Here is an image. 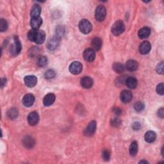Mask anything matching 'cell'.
Returning a JSON list of instances; mask_svg holds the SVG:
<instances>
[{
	"mask_svg": "<svg viewBox=\"0 0 164 164\" xmlns=\"http://www.w3.org/2000/svg\"><path fill=\"white\" fill-rule=\"evenodd\" d=\"M35 102V96L32 94L25 95L23 99V104L27 107H32Z\"/></svg>",
	"mask_w": 164,
	"mask_h": 164,
	"instance_id": "cell-13",
	"label": "cell"
},
{
	"mask_svg": "<svg viewBox=\"0 0 164 164\" xmlns=\"http://www.w3.org/2000/svg\"><path fill=\"white\" fill-rule=\"evenodd\" d=\"M24 83L26 86H27L28 87L32 88L33 87L37 84V77L33 75H29L24 77Z\"/></svg>",
	"mask_w": 164,
	"mask_h": 164,
	"instance_id": "cell-10",
	"label": "cell"
},
{
	"mask_svg": "<svg viewBox=\"0 0 164 164\" xmlns=\"http://www.w3.org/2000/svg\"><path fill=\"white\" fill-rule=\"evenodd\" d=\"M96 127L97 123L96 120H92L85 128L84 130V135L87 137H90L93 135L96 130Z\"/></svg>",
	"mask_w": 164,
	"mask_h": 164,
	"instance_id": "cell-7",
	"label": "cell"
},
{
	"mask_svg": "<svg viewBox=\"0 0 164 164\" xmlns=\"http://www.w3.org/2000/svg\"><path fill=\"white\" fill-rule=\"evenodd\" d=\"M132 128L134 130H139L141 128V124L139 122H135L132 125Z\"/></svg>",
	"mask_w": 164,
	"mask_h": 164,
	"instance_id": "cell-38",
	"label": "cell"
},
{
	"mask_svg": "<svg viewBox=\"0 0 164 164\" xmlns=\"http://www.w3.org/2000/svg\"><path fill=\"white\" fill-rule=\"evenodd\" d=\"M113 111L114 113L116 115V116H120L122 113V110L121 109H120L119 107H116L113 109Z\"/></svg>",
	"mask_w": 164,
	"mask_h": 164,
	"instance_id": "cell-39",
	"label": "cell"
},
{
	"mask_svg": "<svg viewBox=\"0 0 164 164\" xmlns=\"http://www.w3.org/2000/svg\"><path fill=\"white\" fill-rule=\"evenodd\" d=\"M157 72L160 74H163L164 73V65H163V62H161L159 63L157 66Z\"/></svg>",
	"mask_w": 164,
	"mask_h": 164,
	"instance_id": "cell-34",
	"label": "cell"
},
{
	"mask_svg": "<svg viewBox=\"0 0 164 164\" xmlns=\"http://www.w3.org/2000/svg\"><path fill=\"white\" fill-rule=\"evenodd\" d=\"M36 33V30H33V29L28 32V39L30 41L34 42V40H35Z\"/></svg>",
	"mask_w": 164,
	"mask_h": 164,
	"instance_id": "cell-35",
	"label": "cell"
},
{
	"mask_svg": "<svg viewBox=\"0 0 164 164\" xmlns=\"http://www.w3.org/2000/svg\"><path fill=\"white\" fill-rule=\"evenodd\" d=\"M60 42V38L57 37V36L50 38L47 43V47L49 50L54 51L59 46Z\"/></svg>",
	"mask_w": 164,
	"mask_h": 164,
	"instance_id": "cell-5",
	"label": "cell"
},
{
	"mask_svg": "<svg viewBox=\"0 0 164 164\" xmlns=\"http://www.w3.org/2000/svg\"><path fill=\"white\" fill-rule=\"evenodd\" d=\"M151 34V30L148 27L142 28L139 32H138V36L141 39L148 38Z\"/></svg>",
	"mask_w": 164,
	"mask_h": 164,
	"instance_id": "cell-21",
	"label": "cell"
},
{
	"mask_svg": "<svg viewBox=\"0 0 164 164\" xmlns=\"http://www.w3.org/2000/svg\"><path fill=\"white\" fill-rule=\"evenodd\" d=\"M46 39V33L42 30H36L35 40L34 42L37 43V44H42L44 42Z\"/></svg>",
	"mask_w": 164,
	"mask_h": 164,
	"instance_id": "cell-12",
	"label": "cell"
},
{
	"mask_svg": "<svg viewBox=\"0 0 164 164\" xmlns=\"http://www.w3.org/2000/svg\"><path fill=\"white\" fill-rule=\"evenodd\" d=\"M64 30L62 27H58L57 29V36L61 39V37H62V36L64 35Z\"/></svg>",
	"mask_w": 164,
	"mask_h": 164,
	"instance_id": "cell-37",
	"label": "cell"
},
{
	"mask_svg": "<svg viewBox=\"0 0 164 164\" xmlns=\"http://www.w3.org/2000/svg\"><path fill=\"white\" fill-rule=\"evenodd\" d=\"M44 76H45V78L46 79H52V78H54L55 77L56 73L52 69H48V71H46Z\"/></svg>",
	"mask_w": 164,
	"mask_h": 164,
	"instance_id": "cell-31",
	"label": "cell"
},
{
	"mask_svg": "<svg viewBox=\"0 0 164 164\" xmlns=\"http://www.w3.org/2000/svg\"><path fill=\"white\" fill-rule=\"evenodd\" d=\"M55 101V94L52 93L48 94L43 99V104L46 107H49Z\"/></svg>",
	"mask_w": 164,
	"mask_h": 164,
	"instance_id": "cell-17",
	"label": "cell"
},
{
	"mask_svg": "<svg viewBox=\"0 0 164 164\" xmlns=\"http://www.w3.org/2000/svg\"><path fill=\"white\" fill-rule=\"evenodd\" d=\"M21 49H22L21 43L20 42L19 37L18 36H15L14 39V44H12L11 49L12 54L15 56L19 55L21 52Z\"/></svg>",
	"mask_w": 164,
	"mask_h": 164,
	"instance_id": "cell-4",
	"label": "cell"
},
{
	"mask_svg": "<svg viewBox=\"0 0 164 164\" xmlns=\"http://www.w3.org/2000/svg\"><path fill=\"white\" fill-rule=\"evenodd\" d=\"M37 63V65L40 67H44L48 64V58L44 56H40L38 58Z\"/></svg>",
	"mask_w": 164,
	"mask_h": 164,
	"instance_id": "cell-28",
	"label": "cell"
},
{
	"mask_svg": "<svg viewBox=\"0 0 164 164\" xmlns=\"http://www.w3.org/2000/svg\"><path fill=\"white\" fill-rule=\"evenodd\" d=\"M102 40L99 37H95L92 40L91 45L94 51H99L102 47Z\"/></svg>",
	"mask_w": 164,
	"mask_h": 164,
	"instance_id": "cell-23",
	"label": "cell"
},
{
	"mask_svg": "<svg viewBox=\"0 0 164 164\" xmlns=\"http://www.w3.org/2000/svg\"><path fill=\"white\" fill-rule=\"evenodd\" d=\"M125 83L129 89H134L137 87L138 82L134 77H128L125 80Z\"/></svg>",
	"mask_w": 164,
	"mask_h": 164,
	"instance_id": "cell-18",
	"label": "cell"
},
{
	"mask_svg": "<svg viewBox=\"0 0 164 164\" xmlns=\"http://www.w3.org/2000/svg\"><path fill=\"white\" fill-rule=\"evenodd\" d=\"M158 116L160 118H162V119L163 118V116H164V110H163V108H161L160 109L158 110Z\"/></svg>",
	"mask_w": 164,
	"mask_h": 164,
	"instance_id": "cell-40",
	"label": "cell"
},
{
	"mask_svg": "<svg viewBox=\"0 0 164 164\" xmlns=\"http://www.w3.org/2000/svg\"><path fill=\"white\" fill-rule=\"evenodd\" d=\"M144 139L147 142L153 143L157 139V134L153 131H148L145 133Z\"/></svg>",
	"mask_w": 164,
	"mask_h": 164,
	"instance_id": "cell-20",
	"label": "cell"
},
{
	"mask_svg": "<svg viewBox=\"0 0 164 164\" xmlns=\"http://www.w3.org/2000/svg\"><path fill=\"white\" fill-rule=\"evenodd\" d=\"M125 67L129 71H135L137 70L138 67H139V64L135 60H129L126 62Z\"/></svg>",
	"mask_w": 164,
	"mask_h": 164,
	"instance_id": "cell-19",
	"label": "cell"
},
{
	"mask_svg": "<svg viewBox=\"0 0 164 164\" xmlns=\"http://www.w3.org/2000/svg\"><path fill=\"white\" fill-rule=\"evenodd\" d=\"M140 163H148V162H147V161H145V160H142V161H141L140 162H139Z\"/></svg>",
	"mask_w": 164,
	"mask_h": 164,
	"instance_id": "cell-42",
	"label": "cell"
},
{
	"mask_svg": "<svg viewBox=\"0 0 164 164\" xmlns=\"http://www.w3.org/2000/svg\"><path fill=\"white\" fill-rule=\"evenodd\" d=\"M8 28V23L5 19H2L0 20V31L2 32H5Z\"/></svg>",
	"mask_w": 164,
	"mask_h": 164,
	"instance_id": "cell-32",
	"label": "cell"
},
{
	"mask_svg": "<svg viewBox=\"0 0 164 164\" xmlns=\"http://www.w3.org/2000/svg\"><path fill=\"white\" fill-rule=\"evenodd\" d=\"M69 69L73 74H79L82 71L83 65L80 62L75 61L71 64Z\"/></svg>",
	"mask_w": 164,
	"mask_h": 164,
	"instance_id": "cell-6",
	"label": "cell"
},
{
	"mask_svg": "<svg viewBox=\"0 0 164 164\" xmlns=\"http://www.w3.org/2000/svg\"><path fill=\"white\" fill-rule=\"evenodd\" d=\"M42 24V19L40 17H36V18H32L30 21V25L33 30H37Z\"/></svg>",
	"mask_w": 164,
	"mask_h": 164,
	"instance_id": "cell-16",
	"label": "cell"
},
{
	"mask_svg": "<svg viewBox=\"0 0 164 164\" xmlns=\"http://www.w3.org/2000/svg\"><path fill=\"white\" fill-rule=\"evenodd\" d=\"M23 145L28 149L33 148L34 144H35V141L30 136H26L23 140Z\"/></svg>",
	"mask_w": 164,
	"mask_h": 164,
	"instance_id": "cell-22",
	"label": "cell"
},
{
	"mask_svg": "<svg viewBox=\"0 0 164 164\" xmlns=\"http://www.w3.org/2000/svg\"><path fill=\"white\" fill-rule=\"evenodd\" d=\"M39 121V116L36 111H32L28 116V122L31 126H36Z\"/></svg>",
	"mask_w": 164,
	"mask_h": 164,
	"instance_id": "cell-14",
	"label": "cell"
},
{
	"mask_svg": "<svg viewBox=\"0 0 164 164\" xmlns=\"http://www.w3.org/2000/svg\"><path fill=\"white\" fill-rule=\"evenodd\" d=\"M125 30V25L123 21H117L111 27V33L116 36H119L122 34Z\"/></svg>",
	"mask_w": 164,
	"mask_h": 164,
	"instance_id": "cell-1",
	"label": "cell"
},
{
	"mask_svg": "<svg viewBox=\"0 0 164 164\" xmlns=\"http://www.w3.org/2000/svg\"><path fill=\"white\" fill-rule=\"evenodd\" d=\"M41 13V7L39 5H34L31 9L30 15L32 18H36V17H40Z\"/></svg>",
	"mask_w": 164,
	"mask_h": 164,
	"instance_id": "cell-24",
	"label": "cell"
},
{
	"mask_svg": "<svg viewBox=\"0 0 164 164\" xmlns=\"http://www.w3.org/2000/svg\"><path fill=\"white\" fill-rule=\"evenodd\" d=\"M164 84L163 83H161L159 85H158V86L157 87V92L159 94L161 95V96H163V94H164Z\"/></svg>",
	"mask_w": 164,
	"mask_h": 164,
	"instance_id": "cell-36",
	"label": "cell"
},
{
	"mask_svg": "<svg viewBox=\"0 0 164 164\" xmlns=\"http://www.w3.org/2000/svg\"><path fill=\"white\" fill-rule=\"evenodd\" d=\"M112 68H113V70L116 73H122L125 70V66L120 64V63H115L113 64V66H112Z\"/></svg>",
	"mask_w": 164,
	"mask_h": 164,
	"instance_id": "cell-25",
	"label": "cell"
},
{
	"mask_svg": "<svg viewBox=\"0 0 164 164\" xmlns=\"http://www.w3.org/2000/svg\"><path fill=\"white\" fill-rule=\"evenodd\" d=\"M121 120H120L118 117H116L112 118L111 119V121H110V124L111 125V126L113 127H118L119 126L120 124H121Z\"/></svg>",
	"mask_w": 164,
	"mask_h": 164,
	"instance_id": "cell-30",
	"label": "cell"
},
{
	"mask_svg": "<svg viewBox=\"0 0 164 164\" xmlns=\"http://www.w3.org/2000/svg\"><path fill=\"white\" fill-rule=\"evenodd\" d=\"M138 144L136 141H133L132 142L129 146V154L132 157H135L137 155L138 152Z\"/></svg>",
	"mask_w": 164,
	"mask_h": 164,
	"instance_id": "cell-26",
	"label": "cell"
},
{
	"mask_svg": "<svg viewBox=\"0 0 164 164\" xmlns=\"http://www.w3.org/2000/svg\"><path fill=\"white\" fill-rule=\"evenodd\" d=\"M151 49V45L148 41L142 42L139 46V51L142 55H146L149 53Z\"/></svg>",
	"mask_w": 164,
	"mask_h": 164,
	"instance_id": "cell-15",
	"label": "cell"
},
{
	"mask_svg": "<svg viewBox=\"0 0 164 164\" xmlns=\"http://www.w3.org/2000/svg\"><path fill=\"white\" fill-rule=\"evenodd\" d=\"M83 56L86 61L90 62L94 61L95 58H96V53H95V51L93 49L87 48L84 51Z\"/></svg>",
	"mask_w": 164,
	"mask_h": 164,
	"instance_id": "cell-8",
	"label": "cell"
},
{
	"mask_svg": "<svg viewBox=\"0 0 164 164\" xmlns=\"http://www.w3.org/2000/svg\"><path fill=\"white\" fill-rule=\"evenodd\" d=\"M0 83H1L2 88H3L4 86H5L6 83V79L5 78H2L1 79V82H0Z\"/></svg>",
	"mask_w": 164,
	"mask_h": 164,
	"instance_id": "cell-41",
	"label": "cell"
},
{
	"mask_svg": "<svg viewBox=\"0 0 164 164\" xmlns=\"http://www.w3.org/2000/svg\"><path fill=\"white\" fill-rule=\"evenodd\" d=\"M144 107H145L144 104L141 101L137 102L134 105V109L136 111L139 112H139L142 111L144 110Z\"/></svg>",
	"mask_w": 164,
	"mask_h": 164,
	"instance_id": "cell-29",
	"label": "cell"
},
{
	"mask_svg": "<svg viewBox=\"0 0 164 164\" xmlns=\"http://www.w3.org/2000/svg\"><path fill=\"white\" fill-rule=\"evenodd\" d=\"M102 158L105 161H108L110 158V153L108 150L105 149L102 152Z\"/></svg>",
	"mask_w": 164,
	"mask_h": 164,
	"instance_id": "cell-33",
	"label": "cell"
},
{
	"mask_svg": "<svg viewBox=\"0 0 164 164\" xmlns=\"http://www.w3.org/2000/svg\"><path fill=\"white\" fill-rule=\"evenodd\" d=\"M7 117L11 119H16L18 116V110L15 108H12L7 111Z\"/></svg>",
	"mask_w": 164,
	"mask_h": 164,
	"instance_id": "cell-27",
	"label": "cell"
},
{
	"mask_svg": "<svg viewBox=\"0 0 164 164\" xmlns=\"http://www.w3.org/2000/svg\"><path fill=\"white\" fill-rule=\"evenodd\" d=\"M133 98V94L131 91L124 90L121 92L120 95V99L124 103H128L130 102Z\"/></svg>",
	"mask_w": 164,
	"mask_h": 164,
	"instance_id": "cell-9",
	"label": "cell"
},
{
	"mask_svg": "<svg viewBox=\"0 0 164 164\" xmlns=\"http://www.w3.org/2000/svg\"><path fill=\"white\" fill-rule=\"evenodd\" d=\"M80 84L83 89H89L92 87L94 84V80L89 76H85L81 79Z\"/></svg>",
	"mask_w": 164,
	"mask_h": 164,
	"instance_id": "cell-11",
	"label": "cell"
},
{
	"mask_svg": "<svg viewBox=\"0 0 164 164\" xmlns=\"http://www.w3.org/2000/svg\"><path fill=\"white\" fill-rule=\"evenodd\" d=\"M79 28L82 33L88 34L92 31V26L89 20L82 19L79 23Z\"/></svg>",
	"mask_w": 164,
	"mask_h": 164,
	"instance_id": "cell-3",
	"label": "cell"
},
{
	"mask_svg": "<svg viewBox=\"0 0 164 164\" xmlns=\"http://www.w3.org/2000/svg\"><path fill=\"white\" fill-rule=\"evenodd\" d=\"M107 15V11L106 8L102 5H99L96 9V12H95V17H96V19L98 21H104Z\"/></svg>",
	"mask_w": 164,
	"mask_h": 164,
	"instance_id": "cell-2",
	"label": "cell"
}]
</instances>
